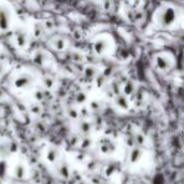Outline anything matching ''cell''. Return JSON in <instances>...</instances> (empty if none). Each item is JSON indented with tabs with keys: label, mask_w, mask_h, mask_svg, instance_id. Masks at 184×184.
Segmentation results:
<instances>
[{
	"label": "cell",
	"mask_w": 184,
	"mask_h": 184,
	"mask_svg": "<svg viewBox=\"0 0 184 184\" xmlns=\"http://www.w3.org/2000/svg\"><path fill=\"white\" fill-rule=\"evenodd\" d=\"M153 63L155 68L159 71H168L172 67L171 58H169L166 54H157L153 59Z\"/></svg>",
	"instance_id": "obj_1"
},
{
	"label": "cell",
	"mask_w": 184,
	"mask_h": 184,
	"mask_svg": "<svg viewBox=\"0 0 184 184\" xmlns=\"http://www.w3.org/2000/svg\"><path fill=\"white\" fill-rule=\"evenodd\" d=\"M93 48H94V51L96 54L102 55V54H106V53H107L108 48H109V43H108V41L105 39V38H100V39L95 41Z\"/></svg>",
	"instance_id": "obj_2"
},
{
	"label": "cell",
	"mask_w": 184,
	"mask_h": 184,
	"mask_svg": "<svg viewBox=\"0 0 184 184\" xmlns=\"http://www.w3.org/2000/svg\"><path fill=\"white\" fill-rule=\"evenodd\" d=\"M10 26V14L6 8H0V29L6 30Z\"/></svg>",
	"instance_id": "obj_3"
},
{
	"label": "cell",
	"mask_w": 184,
	"mask_h": 184,
	"mask_svg": "<svg viewBox=\"0 0 184 184\" xmlns=\"http://www.w3.org/2000/svg\"><path fill=\"white\" fill-rule=\"evenodd\" d=\"M161 19H163L165 24L172 23V22L174 21V12L171 10V9H169V10H166L165 12H164L163 16H161Z\"/></svg>",
	"instance_id": "obj_4"
},
{
	"label": "cell",
	"mask_w": 184,
	"mask_h": 184,
	"mask_svg": "<svg viewBox=\"0 0 184 184\" xmlns=\"http://www.w3.org/2000/svg\"><path fill=\"white\" fill-rule=\"evenodd\" d=\"M97 69L94 66H87V67L84 68V74L86 77H95L97 75Z\"/></svg>",
	"instance_id": "obj_5"
},
{
	"label": "cell",
	"mask_w": 184,
	"mask_h": 184,
	"mask_svg": "<svg viewBox=\"0 0 184 184\" xmlns=\"http://www.w3.org/2000/svg\"><path fill=\"white\" fill-rule=\"evenodd\" d=\"M30 83V77H21L17 79V81H15V85L17 87H24V86H27Z\"/></svg>",
	"instance_id": "obj_6"
},
{
	"label": "cell",
	"mask_w": 184,
	"mask_h": 184,
	"mask_svg": "<svg viewBox=\"0 0 184 184\" xmlns=\"http://www.w3.org/2000/svg\"><path fill=\"white\" fill-rule=\"evenodd\" d=\"M15 38H16V42H17V45H19V46H21V48H24V46L26 45L27 39H26L25 34H23V32H19Z\"/></svg>",
	"instance_id": "obj_7"
},
{
	"label": "cell",
	"mask_w": 184,
	"mask_h": 184,
	"mask_svg": "<svg viewBox=\"0 0 184 184\" xmlns=\"http://www.w3.org/2000/svg\"><path fill=\"white\" fill-rule=\"evenodd\" d=\"M66 45H67V43H66V41L64 39H57L56 41H54V48H56V50L58 51H63L65 50Z\"/></svg>",
	"instance_id": "obj_8"
},
{
	"label": "cell",
	"mask_w": 184,
	"mask_h": 184,
	"mask_svg": "<svg viewBox=\"0 0 184 184\" xmlns=\"http://www.w3.org/2000/svg\"><path fill=\"white\" fill-rule=\"evenodd\" d=\"M123 90L126 94H129L134 90V83L132 81H126L125 84L123 85Z\"/></svg>",
	"instance_id": "obj_9"
},
{
	"label": "cell",
	"mask_w": 184,
	"mask_h": 184,
	"mask_svg": "<svg viewBox=\"0 0 184 184\" xmlns=\"http://www.w3.org/2000/svg\"><path fill=\"white\" fill-rule=\"evenodd\" d=\"M103 8L107 11H112L114 8V1L113 0H103Z\"/></svg>",
	"instance_id": "obj_10"
},
{
	"label": "cell",
	"mask_w": 184,
	"mask_h": 184,
	"mask_svg": "<svg viewBox=\"0 0 184 184\" xmlns=\"http://www.w3.org/2000/svg\"><path fill=\"white\" fill-rule=\"evenodd\" d=\"M53 84H54V80L52 79L51 77H44V85L46 87H52Z\"/></svg>",
	"instance_id": "obj_11"
},
{
	"label": "cell",
	"mask_w": 184,
	"mask_h": 184,
	"mask_svg": "<svg viewBox=\"0 0 184 184\" xmlns=\"http://www.w3.org/2000/svg\"><path fill=\"white\" fill-rule=\"evenodd\" d=\"M2 71H3V66H2V64L0 63V73H1Z\"/></svg>",
	"instance_id": "obj_12"
}]
</instances>
